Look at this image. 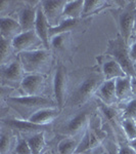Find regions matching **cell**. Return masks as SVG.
Returning a JSON list of instances; mask_svg holds the SVG:
<instances>
[{"label":"cell","mask_w":136,"mask_h":154,"mask_svg":"<svg viewBox=\"0 0 136 154\" xmlns=\"http://www.w3.org/2000/svg\"><path fill=\"white\" fill-rule=\"evenodd\" d=\"M103 81H105V77L102 75V72L93 71L89 73L78 84L67 103L72 107L83 105L92 97V95L96 94L98 88Z\"/></svg>","instance_id":"obj_1"},{"label":"cell","mask_w":136,"mask_h":154,"mask_svg":"<svg viewBox=\"0 0 136 154\" xmlns=\"http://www.w3.org/2000/svg\"><path fill=\"white\" fill-rule=\"evenodd\" d=\"M26 74H43L52 63V54L49 48H41L19 54Z\"/></svg>","instance_id":"obj_2"},{"label":"cell","mask_w":136,"mask_h":154,"mask_svg":"<svg viewBox=\"0 0 136 154\" xmlns=\"http://www.w3.org/2000/svg\"><path fill=\"white\" fill-rule=\"evenodd\" d=\"M107 54L120 64L128 76H130L131 78L136 77L134 63L132 62L129 54V45L126 43L122 36L118 35L116 39L108 40Z\"/></svg>","instance_id":"obj_3"},{"label":"cell","mask_w":136,"mask_h":154,"mask_svg":"<svg viewBox=\"0 0 136 154\" xmlns=\"http://www.w3.org/2000/svg\"><path fill=\"white\" fill-rule=\"evenodd\" d=\"M7 103H9L12 107L22 111L25 109L26 111L33 109L34 113L43 108H58L56 103L52 100L42 96L30 97V96H22V97H9L7 98Z\"/></svg>","instance_id":"obj_4"},{"label":"cell","mask_w":136,"mask_h":154,"mask_svg":"<svg viewBox=\"0 0 136 154\" xmlns=\"http://www.w3.org/2000/svg\"><path fill=\"white\" fill-rule=\"evenodd\" d=\"M136 16V5L135 2H130L128 5L119 14V28H120V35L124 39L126 43L129 45V41L133 36V27H134V20Z\"/></svg>","instance_id":"obj_5"},{"label":"cell","mask_w":136,"mask_h":154,"mask_svg":"<svg viewBox=\"0 0 136 154\" xmlns=\"http://www.w3.org/2000/svg\"><path fill=\"white\" fill-rule=\"evenodd\" d=\"M12 45L16 53L21 54L24 51H31L36 49L45 48L43 42L37 35L35 30L28 32H22L19 35L12 39Z\"/></svg>","instance_id":"obj_6"},{"label":"cell","mask_w":136,"mask_h":154,"mask_svg":"<svg viewBox=\"0 0 136 154\" xmlns=\"http://www.w3.org/2000/svg\"><path fill=\"white\" fill-rule=\"evenodd\" d=\"M67 88H68V74L64 65H58L55 69L53 77V94L55 103L59 110L65 107L67 103Z\"/></svg>","instance_id":"obj_7"},{"label":"cell","mask_w":136,"mask_h":154,"mask_svg":"<svg viewBox=\"0 0 136 154\" xmlns=\"http://www.w3.org/2000/svg\"><path fill=\"white\" fill-rule=\"evenodd\" d=\"M67 2L68 1L65 0H47L40 2L42 11L50 25V28L58 26L59 23L63 21L64 11Z\"/></svg>","instance_id":"obj_8"},{"label":"cell","mask_w":136,"mask_h":154,"mask_svg":"<svg viewBox=\"0 0 136 154\" xmlns=\"http://www.w3.org/2000/svg\"><path fill=\"white\" fill-rule=\"evenodd\" d=\"M26 75L23 65L19 58L11 61L9 64L1 66V78L2 81L10 85L19 84L21 85L24 77Z\"/></svg>","instance_id":"obj_9"},{"label":"cell","mask_w":136,"mask_h":154,"mask_svg":"<svg viewBox=\"0 0 136 154\" xmlns=\"http://www.w3.org/2000/svg\"><path fill=\"white\" fill-rule=\"evenodd\" d=\"M45 86V77L43 74H26L21 83L24 96H41Z\"/></svg>","instance_id":"obj_10"},{"label":"cell","mask_w":136,"mask_h":154,"mask_svg":"<svg viewBox=\"0 0 136 154\" xmlns=\"http://www.w3.org/2000/svg\"><path fill=\"white\" fill-rule=\"evenodd\" d=\"M88 118L89 113L88 111H82L79 112L77 115L72 117L66 125L61 128V131L66 134L68 137H74L78 134H80L82 130L85 128V126H88Z\"/></svg>","instance_id":"obj_11"},{"label":"cell","mask_w":136,"mask_h":154,"mask_svg":"<svg viewBox=\"0 0 136 154\" xmlns=\"http://www.w3.org/2000/svg\"><path fill=\"white\" fill-rule=\"evenodd\" d=\"M49 30H50V25H49L45 14H44L42 7L39 2L38 8H37V18H36V24H35V32L39 38L43 42L45 48H49Z\"/></svg>","instance_id":"obj_12"},{"label":"cell","mask_w":136,"mask_h":154,"mask_svg":"<svg viewBox=\"0 0 136 154\" xmlns=\"http://www.w3.org/2000/svg\"><path fill=\"white\" fill-rule=\"evenodd\" d=\"M96 96L107 106H113L117 103L118 98L116 94L115 80H105L96 91Z\"/></svg>","instance_id":"obj_13"},{"label":"cell","mask_w":136,"mask_h":154,"mask_svg":"<svg viewBox=\"0 0 136 154\" xmlns=\"http://www.w3.org/2000/svg\"><path fill=\"white\" fill-rule=\"evenodd\" d=\"M37 6H25L19 14V23L23 32L33 31L35 30L36 18H37Z\"/></svg>","instance_id":"obj_14"},{"label":"cell","mask_w":136,"mask_h":154,"mask_svg":"<svg viewBox=\"0 0 136 154\" xmlns=\"http://www.w3.org/2000/svg\"><path fill=\"white\" fill-rule=\"evenodd\" d=\"M0 28H1V37L12 40L14 37L23 32L19 21L10 17H1L0 20Z\"/></svg>","instance_id":"obj_15"},{"label":"cell","mask_w":136,"mask_h":154,"mask_svg":"<svg viewBox=\"0 0 136 154\" xmlns=\"http://www.w3.org/2000/svg\"><path fill=\"white\" fill-rule=\"evenodd\" d=\"M101 72H102V75L105 77V80H116L118 78L128 76L120 64L112 58L102 63Z\"/></svg>","instance_id":"obj_16"},{"label":"cell","mask_w":136,"mask_h":154,"mask_svg":"<svg viewBox=\"0 0 136 154\" xmlns=\"http://www.w3.org/2000/svg\"><path fill=\"white\" fill-rule=\"evenodd\" d=\"M59 112L61 110L58 108H43L30 116L28 120L35 125L46 126L48 123L52 122L54 119L58 117Z\"/></svg>","instance_id":"obj_17"},{"label":"cell","mask_w":136,"mask_h":154,"mask_svg":"<svg viewBox=\"0 0 136 154\" xmlns=\"http://www.w3.org/2000/svg\"><path fill=\"white\" fill-rule=\"evenodd\" d=\"M116 83V94H117L118 101H128L133 97V88L131 77L126 76L122 78H118L115 80Z\"/></svg>","instance_id":"obj_18"},{"label":"cell","mask_w":136,"mask_h":154,"mask_svg":"<svg viewBox=\"0 0 136 154\" xmlns=\"http://www.w3.org/2000/svg\"><path fill=\"white\" fill-rule=\"evenodd\" d=\"M82 24V19H64L58 26L50 28L49 30V39L51 37L63 33H70L74 30H78Z\"/></svg>","instance_id":"obj_19"},{"label":"cell","mask_w":136,"mask_h":154,"mask_svg":"<svg viewBox=\"0 0 136 154\" xmlns=\"http://www.w3.org/2000/svg\"><path fill=\"white\" fill-rule=\"evenodd\" d=\"M4 123H6L8 126H10L12 128H16L19 131L23 133H33V131H37L44 128V125H38L35 123L29 121L28 119H7L4 121Z\"/></svg>","instance_id":"obj_20"},{"label":"cell","mask_w":136,"mask_h":154,"mask_svg":"<svg viewBox=\"0 0 136 154\" xmlns=\"http://www.w3.org/2000/svg\"><path fill=\"white\" fill-rule=\"evenodd\" d=\"M84 12V1L69 0L64 11V19H82Z\"/></svg>","instance_id":"obj_21"},{"label":"cell","mask_w":136,"mask_h":154,"mask_svg":"<svg viewBox=\"0 0 136 154\" xmlns=\"http://www.w3.org/2000/svg\"><path fill=\"white\" fill-rule=\"evenodd\" d=\"M30 148L33 154H42V150L45 147V137H44V131H39V133L33 134L31 137L27 139Z\"/></svg>","instance_id":"obj_22"},{"label":"cell","mask_w":136,"mask_h":154,"mask_svg":"<svg viewBox=\"0 0 136 154\" xmlns=\"http://www.w3.org/2000/svg\"><path fill=\"white\" fill-rule=\"evenodd\" d=\"M79 146V142L74 137H67L59 141L58 150L59 154H75Z\"/></svg>","instance_id":"obj_23"},{"label":"cell","mask_w":136,"mask_h":154,"mask_svg":"<svg viewBox=\"0 0 136 154\" xmlns=\"http://www.w3.org/2000/svg\"><path fill=\"white\" fill-rule=\"evenodd\" d=\"M14 51L13 45H12V40L9 39L2 38L0 39V61H1V65H5L6 61L10 58V56Z\"/></svg>","instance_id":"obj_24"},{"label":"cell","mask_w":136,"mask_h":154,"mask_svg":"<svg viewBox=\"0 0 136 154\" xmlns=\"http://www.w3.org/2000/svg\"><path fill=\"white\" fill-rule=\"evenodd\" d=\"M105 4H107V2L102 1V0H86V1H84L83 17L94 14L97 11H99L101 8L105 7Z\"/></svg>","instance_id":"obj_25"},{"label":"cell","mask_w":136,"mask_h":154,"mask_svg":"<svg viewBox=\"0 0 136 154\" xmlns=\"http://www.w3.org/2000/svg\"><path fill=\"white\" fill-rule=\"evenodd\" d=\"M68 39H69V33L58 34V35H55V36H53L50 38L49 48H51L56 51H64V49L66 48Z\"/></svg>","instance_id":"obj_26"},{"label":"cell","mask_w":136,"mask_h":154,"mask_svg":"<svg viewBox=\"0 0 136 154\" xmlns=\"http://www.w3.org/2000/svg\"><path fill=\"white\" fill-rule=\"evenodd\" d=\"M122 128L127 139L129 141L136 139V121L131 118H124L122 122Z\"/></svg>","instance_id":"obj_27"},{"label":"cell","mask_w":136,"mask_h":154,"mask_svg":"<svg viewBox=\"0 0 136 154\" xmlns=\"http://www.w3.org/2000/svg\"><path fill=\"white\" fill-rule=\"evenodd\" d=\"M123 116L124 118H131L136 121V98H132L126 104Z\"/></svg>","instance_id":"obj_28"},{"label":"cell","mask_w":136,"mask_h":154,"mask_svg":"<svg viewBox=\"0 0 136 154\" xmlns=\"http://www.w3.org/2000/svg\"><path fill=\"white\" fill-rule=\"evenodd\" d=\"M11 146V137L8 135V133L2 131L0 136V153L7 154Z\"/></svg>","instance_id":"obj_29"},{"label":"cell","mask_w":136,"mask_h":154,"mask_svg":"<svg viewBox=\"0 0 136 154\" xmlns=\"http://www.w3.org/2000/svg\"><path fill=\"white\" fill-rule=\"evenodd\" d=\"M13 154H33L28 142L25 139H19L14 148Z\"/></svg>","instance_id":"obj_30"},{"label":"cell","mask_w":136,"mask_h":154,"mask_svg":"<svg viewBox=\"0 0 136 154\" xmlns=\"http://www.w3.org/2000/svg\"><path fill=\"white\" fill-rule=\"evenodd\" d=\"M118 154H136V152L133 150L132 148L128 145H121L120 148H119V151H118Z\"/></svg>","instance_id":"obj_31"},{"label":"cell","mask_w":136,"mask_h":154,"mask_svg":"<svg viewBox=\"0 0 136 154\" xmlns=\"http://www.w3.org/2000/svg\"><path fill=\"white\" fill-rule=\"evenodd\" d=\"M129 54L132 62L136 64V41H134L131 45H129Z\"/></svg>","instance_id":"obj_32"},{"label":"cell","mask_w":136,"mask_h":154,"mask_svg":"<svg viewBox=\"0 0 136 154\" xmlns=\"http://www.w3.org/2000/svg\"><path fill=\"white\" fill-rule=\"evenodd\" d=\"M129 146L131 148L133 149V150L136 152V139H134V140H131L129 141Z\"/></svg>","instance_id":"obj_33"},{"label":"cell","mask_w":136,"mask_h":154,"mask_svg":"<svg viewBox=\"0 0 136 154\" xmlns=\"http://www.w3.org/2000/svg\"><path fill=\"white\" fill-rule=\"evenodd\" d=\"M131 82H132L133 93L136 94V77H133V78H131Z\"/></svg>","instance_id":"obj_34"},{"label":"cell","mask_w":136,"mask_h":154,"mask_svg":"<svg viewBox=\"0 0 136 154\" xmlns=\"http://www.w3.org/2000/svg\"><path fill=\"white\" fill-rule=\"evenodd\" d=\"M136 34V16H135V20H134V27H133V36Z\"/></svg>","instance_id":"obj_35"},{"label":"cell","mask_w":136,"mask_h":154,"mask_svg":"<svg viewBox=\"0 0 136 154\" xmlns=\"http://www.w3.org/2000/svg\"><path fill=\"white\" fill-rule=\"evenodd\" d=\"M42 154H51L50 152H49V151H45V152H43Z\"/></svg>","instance_id":"obj_36"},{"label":"cell","mask_w":136,"mask_h":154,"mask_svg":"<svg viewBox=\"0 0 136 154\" xmlns=\"http://www.w3.org/2000/svg\"><path fill=\"white\" fill-rule=\"evenodd\" d=\"M134 68H135V73H136V64H134Z\"/></svg>","instance_id":"obj_37"},{"label":"cell","mask_w":136,"mask_h":154,"mask_svg":"<svg viewBox=\"0 0 136 154\" xmlns=\"http://www.w3.org/2000/svg\"><path fill=\"white\" fill-rule=\"evenodd\" d=\"M134 37H135V41H136V34H135V35H134Z\"/></svg>","instance_id":"obj_38"},{"label":"cell","mask_w":136,"mask_h":154,"mask_svg":"<svg viewBox=\"0 0 136 154\" xmlns=\"http://www.w3.org/2000/svg\"><path fill=\"white\" fill-rule=\"evenodd\" d=\"M81 154H84V153H81Z\"/></svg>","instance_id":"obj_39"}]
</instances>
